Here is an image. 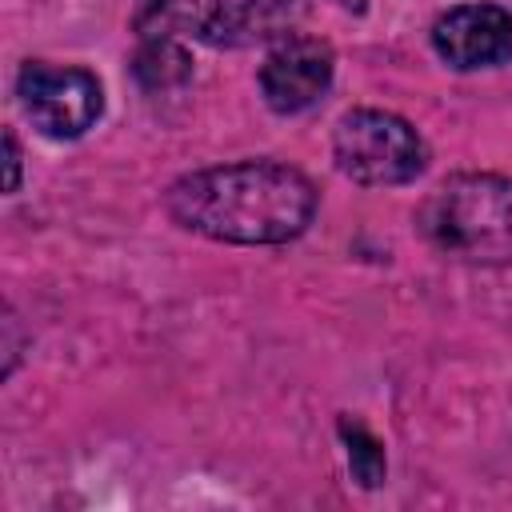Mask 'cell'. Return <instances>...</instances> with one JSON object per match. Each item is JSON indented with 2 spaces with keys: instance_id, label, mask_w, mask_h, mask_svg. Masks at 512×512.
<instances>
[{
  "instance_id": "3957f363",
  "label": "cell",
  "mask_w": 512,
  "mask_h": 512,
  "mask_svg": "<svg viewBox=\"0 0 512 512\" xmlns=\"http://www.w3.org/2000/svg\"><path fill=\"white\" fill-rule=\"evenodd\" d=\"M308 0H148L140 12L144 36H188L216 48H244L296 36Z\"/></svg>"
},
{
  "instance_id": "8fae6325",
  "label": "cell",
  "mask_w": 512,
  "mask_h": 512,
  "mask_svg": "<svg viewBox=\"0 0 512 512\" xmlns=\"http://www.w3.org/2000/svg\"><path fill=\"white\" fill-rule=\"evenodd\" d=\"M336 4H340V8H352V12H360L368 0H336Z\"/></svg>"
},
{
  "instance_id": "9c48e42d",
  "label": "cell",
  "mask_w": 512,
  "mask_h": 512,
  "mask_svg": "<svg viewBox=\"0 0 512 512\" xmlns=\"http://www.w3.org/2000/svg\"><path fill=\"white\" fill-rule=\"evenodd\" d=\"M340 436L348 444V464H352V476L364 484V488H376L384 480V444L360 424V420H340Z\"/></svg>"
},
{
  "instance_id": "7a4b0ae2",
  "label": "cell",
  "mask_w": 512,
  "mask_h": 512,
  "mask_svg": "<svg viewBox=\"0 0 512 512\" xmlns=\"http://www.w3.org/2000/svg\"><path fill=\"white\" fill-rule=\"evenodd\" d=\"M420 232L468 264H512V176H448L420 208Z\"/></svg>"
},
{
  "instance_id": "5b68a950",
  "label": "cell",
  "mask_w": 512,
  "mask_h": 512,
  "mask_svg": "<svg viewBox=\"0 0 512 512\" xmlns=\"http://www.w3.org/2000/svg\"><path fill=\"white\" fill-rule=\"evenodd\" d=\"M16 96L28 112V120L52 140H72V136L88 132L104 108L100 80L92 72L44 64V60H32L20 68Z\"/></svg>"
},
{
  "instance_id": "6da1fadb",
  "label": "cell",
  "mask_w": 512,
  "mask_h": 512,
  "mask_svg": "<svg viewBox=\"0 0 512 512\" xmlns=\"http://www.w3.org/2000/svg\"><path fill=\"white\" fill-rule=\"evenodd\" d=\"M168 216L208 240L284 244L312 224L316 188L300 168L276 160H236L180 176L164 192Z\"/></svg>"
},
{
  "instance_id": "8992f818",
  "label": "cell",
  "mask_w": 512,
  "mask_h": 512,
  "mask_svg": "<svg viewBox=\"0 0 512 512\" xmlns=\"http://www.w3.org/2000/svg\"><path fill=\"white\" fill-rule=\"evenodd\" d=\"M332 84V48L316 36H284L260 64V92L276 112L312 108Z\"/></svg>"
},
{
  "instance_id": "30bf717a",
  "label": "cell",
  "mask_w": 512,
  "mask_h": 512,
  "mask_svg": "<svg viewBox=\"0 0 512 512\" xmlns=\"http://www.w3.org/2000/svg\"><path fill=\"white\" fill-rule=\"evenodd\" d=\"M4 152H8V192H16V184H20V148H16L12 132H4Z\"/></svg>"
},
{
  "instance_id": "277c9868",
  "label": "cell",
  "mask_w": 512,
  "mask_h": 512,
  "mask_svg": "<svg viewBox=\"0 0 512 512\" xmlns=\"http://www.w3.org/2000/svg\"><path fill=\"white\" fill-rule=\"evenodd\" d=\"M332 152L340 172L356 184H408L428 164V148L416 128L380 108H356L340 116Z\"/></svg>"
},
{
  "instance_id": "ba28073f",
  "label": "cell",
  "mask_w": 512,
  "mask_h": 512,
  "mask_svg": "<svg viewBox=\"0 0 512 512\" xmlns=\"http://www.w3.org/2000/svg\"><path fill=\"white\" fill-rule=\"evenodd\" d=\"M192 76V60L176 36H148L136 52V80L144 88H176Z\"/></svg>"
},
{
  "instance_id": "52a82bcc",
  "label": "cell",
  "mask_w": 512,
  "mask_h": 512,
  "mask_svg": "<svg viewBox=\"0 0 512 512\" xmlns=\"http://www.w3.org/2000/svg\"><path fill=\"white\" fill-rule=\"evenodd\" d=\"M432 48L452 68H488L512 56V12L500 4H460L432 24Z\"/></svg>"
}]
</instances>
